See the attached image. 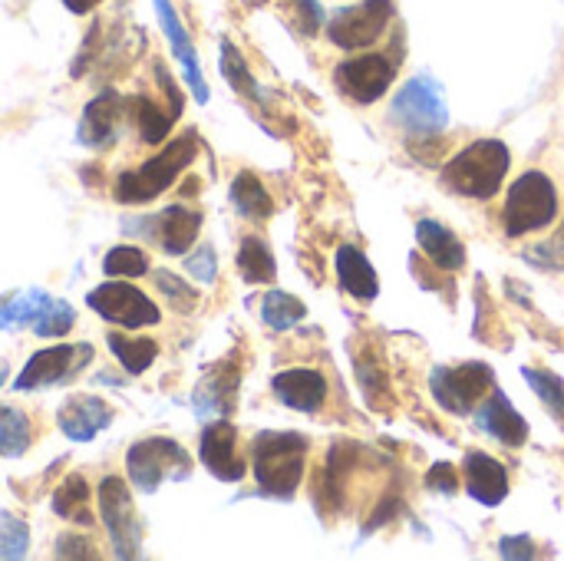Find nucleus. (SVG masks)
I'll use <instances>...</instances> for the list:
<instances>
[{
	"instance_id": "nucleus-1",
	"label": "nucleus",
	"mask_w": 564,
	"mask_h": 561,
	"mask_svg": "<svg viewBox=\"0 0 564 561\" xmlns=\"http://www.w3.org/2000/svg\"><path fill=\"white\" fill-rule=\"evenodd\" d=\"M195 155H198V136H195V129H188L178 139H172L159 155L142 162L135 172H122L116 179V202L119 205H145V202L159 198L195 162Z\"/></svg>"
},
{
	"instance_id": "nucleus-2",
	"label": "nucleus",
	"mask_w": 564,
	"mask_h": 561,
	"mask_svg": "<svg viewBox=\"0 0 564 561\" xmlns=\"http://www.w3.org/2000/svg\"><path fill=\"white\" fill-rule=\"evenodd\" d=\"M307 440L301 433H261L251 446L258 489L271 499H291L304 479Z\"/></svg>"
},
{
	"instance_id": "nucleus-3",
	"label": "nucleus",
	"mask_w": 564,
	"mask_h": 561,
	"mask_svg": "<svg viewBox=\"0 0 564 561\" xmlns=\"http://www.w3.org/2000/svg\"><path fill=\"white\" fill-rule=\"evenodd\" d=\"M512 165V152L499 139H479L466 149H459L446 169L443 182L469 198H492L502 188V179Z\"/></svg>"
},
{
	"instance_id": "nucleus-4",
	"label": "nucleus",
	"mask_w": 564,
	"mask_h": 561,
	"mask_svg": "<svg viewBox=\"0 0 564 561\" xmlns=\"http://www.w3.org/2000/svg\"><path fill=\"white\" fill-rule=\"evenodd\" d=\"M126 473L129 483L152 496L162 489V483H182L192 476V456L185 453V446H178L169 436H149L129 446L126 453Z\"/></svg>"
},
{
	"instance_id": "nucleus-5",
	"label": "nucleus",
	"mask_w": 564,
	"mask_h": 561,
	"mask_svg": "<svg viewBox=\"0 0 564 561\" xmlns=\"http://www.w3.org/2000/svg\"><path fill=\"white\" fill-rule=\"evenodd\" d=\"M558 218V188L545 172H525L512 182L506 198V235L522 238L529 231H542Z\"/></svg>"
},
{
	"instance_id": "nucleus-6",
	"label": "nucleus",
	"mask_w": 564,
	"mask_h": 561,
	"mask_svg": "<svg viewBox=\"0 0 564 561\" xmlns=\"http://www.w3.org/2000/svg\"><path fill=\"white\" fill-rule=\"evenodd\" d=\"M390 122L406 129L410 136H423V139L446 132L449 106H446L443 86L430 76L410 79L390 106Z\"/></svg>"
},
{
	"instance_id": "nucleus-7",
	"label": "nucleus",
	"mask_w": 564,
	"mask_h": 561,
	"mask_svg": "<svg viewBox=\"0 0 564 561\" xmlns=\"http://www.w3.org/2000/svg\"><path fill=\"white\" fill-rule=\"evenodd\" d=\"M99 519L112 542L116 559H139L142 555V522L135 516L129 486L119 476H106L99 483Z\"/></svg>"
},
{
	"instance_id": "nucleus-8",
	"label": "nucleus",
	"mask_w": 564,
	"mask_h": 561,
	"mask_svg": "<svg viewBox=\"0 0 564 561\" xmlns=\"http://www.w3.org/2000/svg\"><path fill=\"white\" fill-rule=\"evenodd\" d=\"M430 387H433L436 403L446 413L469 417L486 400V393H492L496 377H492V367L469 360V364H459V367H436L433 377H430Z\"/></svg>"
},
{
	"instance_id": "nucleus-9",
	"label": "nucleus",
	"mask_w": 564,
	"mask_h": 561,
	"mask_svg": "<svg viewBox=\"0 0 564 561\" xmlns=\"http://www.w3.org/2000/svg\"><path fill=\"white\" fill-rule=\"evenodd\" d=\"M86 308H93V314H99L102 321L119 324L126 331L152 327L162 317L159 308L152 304V298L126 281H102L99 288H93L86 294Z\"/></svg>"
},
{
	"instance_id": "nucleus-10",
	"label": "nucleus",
	"mask_w": 564,
	"mask_h": 561,
	"mask_svg": "<svg viewBox=\"0 0 564 561\" xmlns=\"http://www.w3.org/2000/svg\"><path fill=\"white\" fill-rule=\"evenodd\" d=\"M393 7L397 0H360L354 7H344L327 20V40L340 50H367L390 26Z\"/></svg>"
},
{
	"instance_id": "nucleus-11",
	"label": "nucleus",
	"mask_w": 564,
	"mask_h": 561,
	"mask_svg": "<svg viewBox=\"0 0 564 561\" xmlns=\"http://www.w3.org/2000/svg\"><path fill=\"white\" fill-rule=\"evenodd\" d=\"M93 360V347L89 344H56L46 350H36L26 367L20 370L13 390L30 393V390H43V387H56L73 380L86 364Z\"/></svg>"
},
{
	"instance_id": "nucleus-12",
	"label": "nucleus",
	"mask_w": 564,
	"mask_h": 561,
	"mask_svg": "<svg viewBox=\"0 0 564 561\" xmlns=\"http://www.w3.org/2000/svg\"><path fill=\"white\" fill-rule=\"evenodd\" d=\"M393 79H397V63L383 53H360V56L340 63L334 73L337 89L360 106L377 103L393 86Z\"/></svg>"
},
{
	"instance_id": "nucleus-13",
	"label": "nucleus",
	"mask_w": 564,
	"mask_h": 561,
	"mask_svg": "<svg viewBox=\"0 0 564 561\" xmlns=\"http://www.w3.org/2000/svg\"><path fill=\"white\" fill-rule=\"evenodd\" d=\"M132 112V99L119 96L116 89H102L96 99L86 103L79 126H76V142L83 149H112L122 136V122Z\"/></svg>"
},
{
	"instance_id": "nucleus-14",
	"label": "nucleus",
	"mask_w": 564,
	"mask_h": 561,
	"mask_svg": "<svg viewBox=\"0 0 564 561\" xmlns=\"http://www.w3.org/2000/svg\"><path fill=\"white\" fill-rule=\"evenodd\" d=\"M198 456H202V466L215 479H221V483L245 479V463L238 460V430L228 420H215L202 430Z\"/></svg>"
},
{
	"instance_id": "nucleus-15",
	"label": "nucleus",
	"mask_w": 564,
	"mask_h": 561,
	"mask_svg": "<svg viewBox=\"0 0 564 561\" xmlns=\"http://www.w3.org/2000/svg\"><path fill=\"white\" fill-rule=\"evenodd\" d=\"M149 225V231H142L149 241H155L165 255L172 258H182L188 255V248L195 245L198 238V228H202V215L185 208V205H169L162 208L159 215L152 218H142Z\"/></svg>"
},
{
	"instance_id": "nucleus-16",
	"label": "nucleus",
	"mask_w": 564,
	"mask_h": 561,
	"mask_svg": "<svg viewBox=\"0 0 564 561\" xmlns=\"http://www.w3.org/2000/svg\"><path fill=\"white\" fill-rule=\"evenodd\" d=\"M152 7H155V17H159V23H162V33H165L169 43H172L175 60H178L182 69H185V79H188L195 99H198V103H208L212 93H208V83H205V76H202V60H198V53H195V43H192V36H188L182 17L175 13L172 0H152Z\"/></svg>"
},
{
	"instance_id": "nucleus-17",
	"label": "nucleus",
	"mask_w": 564,
	"mask_h": 561,
	"mask_svg": "<svg viewBox=\"0 0 564 561\" xmlns=\"http://www.w3.org/2000/svg\"><path fill=\"white\" fill-rule=\"evenodd\" d=\"M109 423H112V410L99 397H89V393H73L56 413V427L73 443L96 440Z\"/></svg>"
},
{
	"instance_id": "nucleus-18",
	"label": "nucleus",
	"mask_w": 564,
	"mask_h": 561,
	"mask_svg": "<svg viewBox=\"0 0 564 561\" xmlns=\"http://www.w3.org/2000/svg\"><path fill=\"white\" fill-rule=\"evenodd\" d=\"M271 390L284 407H291L297 413H317L327 400V380L321 370H311V367L281 370L271 380Z\"/></svg>"
},
{
	"instance_id": "nucleus-19",
	"label": "nucleus",
	"mask_w": 564,
	"mask_h": 561,
	"mask_svg": "<svg viewBox=\"0 0 564 561\" xmlns=\"http://www.w3.org/2000/svg\"><path fill=\"white\" fill-rule=\"evenodd\" d=\"M354 463H357V450L350 443H334L327 460H324V470H321V479L314 486V503L317 509L327 516V513H337L347 499V479L354 476Z\"/></svg>"
},
{
	"instance_id": "nucleus-20",
	"label": "nucleus",
	"mask_w": 564,
	"mask_h": 561,
	"mask_svg": "<svg viewBox=\"0 0 564 561\" xmlns=\"http://www.w3.org/2000/svg\"><path fill=\"white\" fill-rule=\"evenodd\" d=\"M479 430H486L492 440H499L502 446H525V440H529V423H525V417L516 410V403L499 390V387H492V393H489V400L479 407Z\"/></svg>"
},
{
	"instance_id": "nucleus-21",
	"label": "nucleus",
	"mask_w": 564,
	"mask_h": 561,
	"mask_svg": "<svg viewBox=\"0 0 564 561\" xmlns=\"http://www.w3.org/2000/svg\"><path fill=\"white\" fill-rule=\"evenodd\" d=\"M466 489L482 506H499L509 496V470L489 453H466Z\"/></svg>"
},
{
	"instance_id": "nucleus-22",
	"label": "nucleus",
	"mask_w": 564,
	"mask_h": 561,
	"mask_svg": "<svg viewBox=\"0 0 564 561\" xmlns=\"http://www.w3.org/2000/svg\"><path fill=\"white\" fill-rule=\"evenodd\" d=\"M416 241L436 268H443V271H463L466 268V245L446 225H440L433 218H420L416 222Z\"/></svg>"
},
{
	"instance_id": "nucleus-23",
	"label": "nucleus",
	"mask_w": 564,
	"mask_h": 561,
	"mask_svg": "<svg viewBox=\"0 0 564 561\" xmlns=\"http://www.w3.org/2000/svg\"><path fill=\"white\" fill-rule=\"evenodd\" d=\"M235 397H238V370L228 367V364H221V367H215V370L195 387L192 403H195L198 417H212V413L228 417L231 407H235Z\"/></svg>"
},
{
	"instance_id": "nucleus-24",
	"label": "nucleus",
	"mask_w": 564,
	"mask_h": 561,
	"mask_svg": "<svg viewBox=\"0 0 564 561\" xmlns=\"http://www.w3.org/2000/svg\"><path fill=\"white\" fill-rule=\"evenodd\" d=\"M337 278H340V288L360 301H373L380 294L377 271L357 245H344L337 251Z\"/></svg>"
},
{
	"instance_id": "nucleus-25",
	"label": "nucleus",
	"mask_w": 564,
	"mask_h": 561,
	"mask_svg": "<svg viewBox=\"0 0 564 561\" xmlns=\"http://www.w3.org/2000/svg\"><path fill=\"white\" fill-rule=\"evenodd\" d=\"M50 294L40 288H26V291H13L0 301V331H13V327H30L36 324V317L50 308Z\"/></svg>"
},
{
	"instance_id": "nucleus-26",
	"label": "nucleus",
	"mask_w": 564,
	"mask_h": 561,
	"mask_svg": "<svg viewBox=\"0 0 564 561\" xmlns=\"http://www.w3.org/2000/svg\"><path fill=\"white\" fill-rule=\"evenodd\" d=\"M231 205L241 218L251 222H264L274 212V198L268 195V188L261 185V179L254 172H238L231 182Z\"/></svg>"
},
{
	"instance_id": "nucleus-27",
	"label": "nucleus",
	"mask_w": 564,
	"mask_h": 561,
	"mask_svg": "<svg viewBox=\"0 0 564 561\" xmlns=\"http://www.w3.org/2000/svg\"><path fill=\"white\" fill-rule=\"evenodd\" d=\"M86 503H89V486H86V479H83L79 473H69V476L56 486V493H53V499H50V506H53V513H56L59 519L79 522V526H93V516L86 513Z\"/></svg>"
},
{
	"instance_id": "nucleus-28",
	"label": "nucleus",
	"mask_w": 564,
	"mask_h": 561,
	"mask_svg": "<svg viewBox=\"0 0 564 561\" xmlns=\"http://www.w3.org/2000/svg\"><path fill=\"white\" fill-rule=\"evenodd\" d=\"M106 344H109L112 357L122 364V370H126L129 377L145 374V370L155 364V357H159V344L149 341V337H139V341H135V337H126V334H109Z\"/></svg>"
},
{
	"instance_id": "nucleus-29",
	"label": "nucleus",
	"mask_w": 564,
	"mask_h": 561,
	"mask_svg": "<svg viewBox=\"0 0 564 561\" xmlns=\"http://www.w3.org/2000/svg\"><path fill=\"white\" fill-rule=\"evenodd\" d=\"M33 443V427L30 417L17 407L0 403V456L3 460H20Z\"/></svg>"
},
{
	"instance_id": "nucleus-30",
	"label": "nucleus",
	"mask_w": 564,
	"mask_h": 561,
	"mask_svg": "<svg viewBox=\"0 0 564 561\" xmlns=\"http://www.w3.org/2000/svg\"><path fill=\"white\" fill-rule=\"evenodd\" d=\"M221 76H225V83H228L238 96L254 99V103H264V93H261L258 79L251 76L248 60L241 56V50H238L231 40H221Z\"/></svg>"
},
{
	"instance_id": "nucleus-31",
	"label": "nucleus",
	"mask_w": 564,
	"mask_h": 561,
	"mask_svg": "<svg viewBox=\"0 0 564 561\" xmlns=\"http://www.w3.org/2000/svg\"><path fill=\"white\" fill-rule=\"evenodd\" d=\"M238 271L248 284H271L274 274H278V265H274V255L271 248L261 241V238H245L241 248H238Z\"/></svg>"
},
{
	"instance_id": "nucleus-32",
	"label": "nucleus",
	"mask_w": 564,
	"mask_h": 561,
	"mask_svg": "<svg viewBox=\"0 0 564 561\" xmlns=\"http://www.w3.org/2000/svg\"><path fill=\"white\" fill-rule=\"evenodd\" d=\"M132 109H135V126H139V139L145 145H159L169 139L172 126H175V116L172 112H162L149 96H132Z\"/></svg>"
},
{
	"instance_id": "nucleus-33",
	"label": "nucleus",
	"mask_w": 564,
	"mask_h": 561,
	"mask_svg": "<svg viewBox=\"0 0 564 561\" xmlns=\"http://www.w3.org/2000/svg\"><path fill=\"white\" fill-rule=\"evenodd\" d=\"M307 314L304 301H297L288 291H268L261 301V317L271 331H291L294 324H301Z\"/></svg>"
},
{
	"instance_id": "nucleus-34",
	"label": "nucleus",
	"mask_w": 564,
	"mask_h": 561,
	"mask_svg": "<svg viewBox=\"0 0 564 561\" xmlns=\"http://www.w3.org/2000/svg\"><path fill=\"white\" fill-rule=\"evenodd\" d=\"M106 278H142L149 274V255L135 245H116L102 258Z\"/></svg>"
},
{
	"instance_id": "nucleus-35",
	"label": "nucleus",
	"mask_w": 564,
	"mask_h": 561,
	"mask_svg": "<svg viewBox=\"0 0 564 561\" xmlns=\"http://www.w3.org/2000/svg\"><path fill=\"white\" fill-rule=\"evenodd\" d=\"M152 278H155V288L165 294V301H169V308H172L175 314H195V308H198V291H195L188 281H182L178 274H172V271H165V268H155Z\"/></svg>"
},
{
	"instance_id": "nucleus-36",
	"label": "nucleus",
	"mask_w": 564,
	"mask_h": 561,
	"mask_svg": "<svg viewBox=\"0 0 564 561\" xmlns=\"http://www.w3.org/2000/svg\"><path fill=\"white\" fill-rule=\"evenodd\" d=\"M26 552H30V529H26V522L17 519L13 513H0V559H26Z\"/></svg>"
},
{
	"instance_id": "nucleus-37",
	"label": "nucleus",
	"mask_w": 564,
	"mask_h": 561,
	"mask_svg": "<svg viewBox=\"0 0 564 561\" xmlns=\"http://www.w3.org/2000/svg\"><path fill=\"white\" fill-rule=\"evenodd\" d=\"M525 380L532 384V390L539 393V400L555 413V420L564 427V384L562 377L549 374V370H532L525 367Z\"/></svg>"
},
{
	"instance_id": "nucleus-38",
	"label": "nucleus",
	"mask_w": 564,
	"mask_h": 561,
	"mask_svg": "<svg viewBox=\"0 0 564 561\" xmlns=\"http://www.w3.org/2000/svg\"><path fill=\"white\" fill-rule=\"evenodd\" d=\"M73 324H76V311L66 304V301H50V308L36 317V324H33V334L36 337H63V334H69L73 331Z\"/></svg>"
},
{
	"instance_id": "nucleus-39",
	"label": "nucleus",
	"mask_w": 564,
	"mask_h": 561,
	"mask_svg": "<svg viewBox=\"0 0 564 561\" xmlns=\"http://www.w3.org/2000/svg\"><path fill=\"white\" fill-rule=\"evenodd\" d=\"M284 3L291 7L294 23H297V30H301L304 36H317V33H321V26L327 23L321 0H284Z\"/></svg>"
},
{
	"instance_id": "nucleus-40",
	"label": "nucleus",
	"mask_w": 564,
	"mask_h": 561,
	"mask_svg": "<svg viewBox=\"0 0 564 561\" xmlns=\"http://www.w3.org/2000/svg\"><path fill=\"white\" fill-rule=\"evenodd\" d=\"M185 271H188L198 284H215V278H218L215 248H212V245H202L195 255H188V258H185Z\"/></svg>"
},
{
	"instance_id": "nucleus-41",
	"label": "nucleus",
	"mask_w": 564,
	"mask_h": 561,
	"mask_svg": "<svg viewBox=\"0 0 564 561\" xmlns=\"http://www.w3.org/2000/svg\"><path fill=\"white\" fill-rule=\"evenodd\" d=\"M53 555H56V559H96L99 552H96V549H89V539L66 532V536H59V539H56Z\"/></svg>"
},
{
	"instance_id": "nucleus-42",
	"label": "nucleus",
	"mask_w": 564,
	"mask_h": 561,
	"mask_svg": "<svg viewBox=\"0 0 564 561\" xmlns=\"http://www.w3.org/2000/svg\"><path fill=\"white\" fill-rule=\"evenodd\" d=\"M426 486H430L433 493H446V496H453V493L459 489L456 466H449V463H436V466L426 473Z\"/></svg>"
},
{
	"instance_id": "nucleus-43",
	"label": "nucleus",
	"mask_w": 564,
	"mask_h": 561,
	"mask_svg": "<svg viewBox=\"0 0 564 561\" xmlns=\"http://www.w3.org/2000/svg\"><path fill=\"white\" fill-rule=\"evenodd\" d=\"M529 258H532V261H539V265H545V268H564V231H558L549 245L532 248V251H529Z\"/></svg>"
},
{
	"instance_id": "nucleus-44",
	"label": "nucleus",
	"mask_w": 564,
	"mask_h": 561,
	"mask_svg": "<svg viewBox=\"0 0 564 561\" xmlns=\"http://www.w3.org/2000/svg\"><path fill=\"white\" fill-rule=\"evenodd\" d=\"M152 73H155V83L165 89V96H169V103H172V112H175V116H182V109H185V99H182V89L175 86L172 73L165 69V63H162V60H155Z\"/></svg>"
},
{
	"instance_id": "nucleus-45",
	"label": "nucleus",
	"mask_w": 564,
	"mask_h": 561,
	"mask_svg": "<svg viewBox=\"0 0 564 561\" xmlns=\"http://www.w3.org/2000/svg\"><path fill=\"white\" fill-rule=\"evenodd\" d=\"M506 559H535V546L529 536H516V539H502V549H499Z\"/></svg>"
},
{
	"instance_id": "nucleus-46",
	"label": "nucleus",
	"mask_w": 564,
	"mask_h": 561,
	"mask_svg": "<svg viewBox=\"0 0 564 561\" xmlns=\"http://www.w3.org/2000/svg\"><path fill=\"white\" fill-rule=\"evenodd\" d=\"M102 0H63V7L69 10V13H76V17H83V13H89L93 7H99Z\"/></svg>"
},
{
	"instance_id": "nucleus-47",
	"label": "nucleus",
	"mask_w": 564,
	"mask_h": 561,
	"mask_svg": "<svg viewBox=\"0 0 564 561\" xmlns=\"http://www.w3.org/2000/svg\"><path fill=\"white\" fill-rule=\"evenodd\" d=\"M7 374H10V367H7V360H0V387L7 384Z\"/></svg>"
}]
</instances>
